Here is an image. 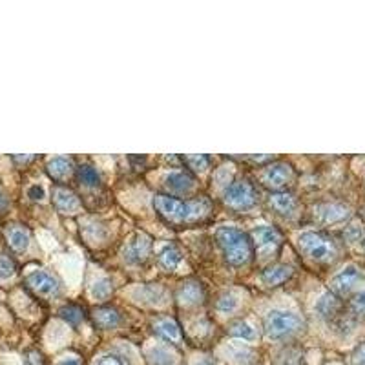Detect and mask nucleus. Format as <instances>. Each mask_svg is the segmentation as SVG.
<instances>
[{
	"label": "nucleus",
	"instance_id": "f03ea898",
	"mask_svg": "<svg viewBox=\"0 0 365 365\" xmlns=\"http://www.w3.org/2000/svg\"><path fill=\"white\" fill-rule=\"evenodd\" d=\"M216 240L223 250V256L228 265L243 267L252 259L254 245L249 234L241 232L232 227H221L217 228Z\"/></svg>",
	"mask_w": 365,
	"mask_h": 365
},
{
	"label": "nucleus",
	"instance_id": "6e6552de",
	"mask_svg": "<svg viewBox=\"0 0 365 365\" xmlns=\"http://www.w3.org/2000/svg\"><path fill=\"white\" fill-rule=\"evenodd\" d=\"M292 179H294V170H292V166L282 161L269 165L262 174L263 185L278 192H282V188H285Z\"/></svg>",
	"mask_w": 365,
	"mask_h": 365
},
{
	"label": "nucleus",
	"instance_id": "72a5a7b5",
	"mask_svg": "<svg viewBox=\"0 0 365 365\" xmlns=\"http://www.w3.org/2000/svg\"><path fill=\"white\" fill-rule=\"evenodd\" d=\"M28 195L31 197L34 201H42L46 197V192L41 185H34V187L28 188Z\"/></svg>",
	"mask_w": 365,
	"mask_h": 365
},
{
	"label": "nucleus",
	"instance_id": "bb28decb",
	"mask_svg": "<svg viewBox=\"0 0 365 365\" xmlns=\"http://www.w3.org/2000/svg\"><path fill=\"white\" fill-rule=\"evenodd\" d=\"M349 314L353 318L365 319V291L356 292L353 298L349 299Z\"/></svg>",
	"mask_w": 365,
	"mask_h": 365
},
{
	"label": "nucleus",
	"instance_id": "a878e982",
	"mask_svg": "<svg viewBox=\"0 0 365 365\" xmlns=\"http://www.w3.org/2000/svg\"><path fill=\"white\" fill-rule=\"evenodd\" d=\"M150 365H175L174 354H170V351L166 349H152L148 354Z\"/></svg>",
	"mask_w": 365,
	"mask_h": 365
},
{
	"label": "nucleus",
	"instance_id": "473e14b6",
	"mask_svg": "<svg viewBox=\"0 0 365 365\" xmlns=\"http://www.w3.org/2000/svg\"><path fill=\"white\" fill-rule=\"evenodd\" d=\"M349 365H365V344H360L349 356Z\"/></svg>",
	"mask_w": 365,
	"mask_h": 365
},
{
	"label": "nucleus",
	"instance_id": "2eb2a0df",
	"mask_svg": "<svg viewBox=\"0 0 365 365\" xmlns=\"http://www.w3.org/2000/svg\"><path fill=\"white\" fill-rule=\"evenodd\" d=\"M6 240H8L9 249L15 252H24L29 245V230L24 225H9L6 228Z\"/></svg>",
	"mask_w": 365,
	"mask_h": 365
},
{
	"label": "nucleus",
	"instance_id": "ddd939ff",
	"mask_svg": "<svg viewBox=\"0 0 365 365\" xmlns=\"http://www.w3.org/2000/svg\"><path fill=\"white\" fill-rule=\"evenodd\" d=\"M269 205L272 210H276L278 214H282V216H291V214L296 212V208H298V201H296L294 194L285 190L270 194Z\"/></svg>",
	"mask_w": 365,
	"mask_h": 365
},
{
	"label": "nucleus",
	"instance_id": "4c0bfd02",
	"mask_svg": "<svg viewBox=\"0 0 365 365\" xmlns=\"http://www.w3.org/2000/svg\"><path fill=\"white\" fill-rule=\"evenodd\" d=\"M8 205H9L8 197H6V195L2 194V192H0V210H4V208H8Z\"/></svg>",
	"mask_w": 365,
	"mask_h": 365
},
{
	"label": "nucleus",
	"instance_id": "b1692460",
	"mask_svg": "<svg viewBox=\"0 0 365 365\" xmlns=\"http://www.w3.org/2000/svg\"><path fill=\"white\" fill-rule=\"evenodd\" d=\"M228 332H230L232 336L241 338V340H256V331L252 329V325H249L247 322H243V319H237V322L230 324Z\"/></svg>",
	"mask_w": 365,
	"mask_h": 365
},
{
	"label": "nucleus",
	"instance_id": "393cba45",
	"mask_svg": "<svg viewBox=\"0 0 365 365\" xmlns=\"http://www.w3.org/2000/svg\"><path fill=\"white\" fill-rule=\"evenodd\" d=\"M344 237L347 243H360V241L365 240V228L360 221H353L349 223L344 230Z\"/></svg>",
	"mask_w": 365,
	"mask_h": 365
},
{
	"label": "nucleus",
	"instance_id": "c756f323",
	"mask_svg": "<svg viewBox=\"0 0 365 365\" xmlns=\"http://www.w3.org/2000/svg\"><path fill=\"white\" fill-rule=\"evenodd\" d=\"M182 161L187 163L192 170L200 172V174H203L208 168V165H210V158H208V155H185Z\"/></svg>",
	"mask_w": 365,
	"mask_h": 365
},
{
	"label": "nucleus",
	"instance_id": "412c9836",
	"mask_svg": "<svg viewBox=\"0 0 365 365\" xmlns=\"http://www.w3.org/2000/svg\"><path fill=\"white\" fill-rule=\"evenodd\" d=\"M274 365H307V360H305V354L299 349L289 347L283 349L282 353L278 354Z\"/></svg>",
	"mask_w": 365,
	"mask_h": 365
},
{
	"label": "nucleus",
	"instance_id": "c85d7f7f",
	"mask_svg": "<svg viewBox=\"0 0 365 365\" xmlns=\"http://www.w3.org/2000/svg\"><path fill=\"white\" fill-rule=\"evenodd\" d=\"M112 292H113V287H112V282H110L108 278L96 282V285H93V289H91V296H93L96 299H99V302L108 299L110 296H112Z\"/></svg>",
	"mask_w": 365,
	"mask_h": 365
},
{
	"label": "nucleus",
	"instance_id": "7ed1b4c3",
	"mask_svg": "<svg viewBox=\"0 0 365 365\" xmlns=\"http://www.w3.org/2000/svg\"><path fill=\"white\" fill-rule=\"evenodd\" d=\"M298 249L314 263H332L338 257V245L331 236L324 232H303L298 237Z\"/></svg>",
	"mask_w": 365,
	"mask_h": 365
},
{
	"label": "nucleus",
	"instance_id": "f257e3e1",
	"mask_svg": "<svg viewBox=\"0 0 365 365\" xmlns=\"http://www.w3.org/2000/svg\"><path fill=\"white\" fill-rule=\"evenodd\" d=\"M152 205H154L159 216L166 223L172 225L197 223V221L205 220L212 210L210 201L205 200V197L194 201H181L178 197H170V195L166 194H158L154 195Z\"/></svg>",
	"mask_w": 365,
	"mask_h": 365
},
{
	"label": "nucleus",
	"instance_id": "4be33fe9",
	"mask_svg": "<svg viewBox=\"0 0 365 365\" xmlns=\"http://www.w3.org/2000/svg\"><path fill=\"white\" fill-rule=\"evenodd\" d=\"M181 250H179L178 247L166 245L165 249L159 252V263H161L166 270H174L175 267L179 265V262H181Z\"/></svg>",
	"mask_w": 365,
	"mask_h": 365
},
{
	"label": "nucleus",
	"instance_id": "e433bc0d",
	"mask_svg": "<svg viewBox=\"0 0 365 365\" xmlns=\"http://www.w3.org/2000/svg\"><path fill=\"white\" fill-rule=\"evenodd\" d=\"M15 161H19V163H29V161H34V155H24V158H22V155H15Z\"/></svg>",
	"mask_w": 365,
	"mask_h": 365
},
{
	"label": "nucleus",
	"instance_id": "cd10ccee",
	"mask_svg": "<svg viewBox=\"0 0 365 365\" xmlns=\"http://www.w3.org/2000/svg\"><path fill=\"white\" fill-rule=\"evenodd\" d=\"M58 316L63 319H66L68 324L77 325L84 319V311L81 307H77V305H64V307L58 311Z\"/></svg>",
	"mask_w": 365,
	"mask_h": 365
},
{
	"label": "nucleus",
	"instance_id": "423d86ee",
	"mask_svg": "<svg viewBox=\"0 0 365 365\" xmlns=\"http://www.w3.org/2000/svg\"><path fill=\"white\" fill-rule=\"evenodd\" d=\"M283 243L282 234L272 227H257L252 230V245L256 247L257 254L262 257L272 256L278 252Z\"/></svg>",
	"mask_w": 365,
	"mask_h": 365
},
{
	"label": "nucleus",
	"instance_id": "5701e85b",
	"mask_svg": "<svg viewBox=\"0 0 365 365\" xmlns=\"http://www.w3.org/2000/svg\"><path fill=\"white\" fill-rule=\"evenodd\" d=\"M77 178H79L81 185L86 188H93V187H99L101 185V174L97 172V168H93V166H90V165L79 166V170H77Z\"/></svg>",
	"mask_w": 365,
	"mask_h": 365
},
{
	"label": "nucleus",
	"instance_id": "1a4fd4ad",
	"mask_svg": "<svg viewBox=\"0 0 365 365\" xmlns=\"http://www.w3.org/2000/svg\"><path fill=\"white\" fill-rule=\"evenodd\" d=\"M360 279H361V270L358 269L356 265H347L345 269H341L340 272L331 279V282H329V287H331L332 294L340 298V296H345L353 291Z\"/></svg>",
	"mask_w": 365,
	"mask_h": 365
},
{
	"label": "nucleus",
	"instance_id": "0eeeda50",
	"mask_svg": "<svg viewBox=\"0 0 365 365\" xmlns=\"http://www.w3.org/2000/svg\"><path fill=\"white\" fill-rule=\"evenodd\" d=\"M26 285H28V289L34 294L46 299L57 298L58 292H61L57 279L50 272H46V270H35V272L29 274L28 278H26Z\"/></svg>",
	"mask_w": 365,
	"mask_h": 365
},
{
	"label": "nucleus",
	"instance_id": "f3484780",
	"mask_svg": "<svg viewBox=\"0 0 365 365\" xmlns=\"http://www.w3.org/2000/svg\"><path fill=\"white\" fill-rule=\"evenodd\" d=\"M165 185L174 194H188L194 188L195 181L187 172H172L170 175H166Z\"/></svg>",
	"mask_w": 365,
	"mask_h": 365
},
{
	"label": "nucleus",
	"instance_id": "39448f33",
	"mask_svg": "<svg viewBox=\"0 0 365 365\" xmlns=\"http://www.w3.org/2000/svg\"><path fill=\"white\" fill-rule=\"evenodd\" d=\"M223 197L227 207H230L232 210H249L256 205L257 192L249 179L240 178L228 185Z\"/></svg>",
	"mask_w": 365,
	"mask_h": 365
},
{
	"label": "nucleus",
	"instance_id": "2f4dec72",
	"mask_svg": "<svg viewBox=\"0 0 365 365\" xmlns=\"http://www.w3.org/2000/svg\"><path fill=\"white\" fill-rule=\"evenodd\" d=\"M15 274V263L9 256L0 254V279H8Z\"/></svg>",
	"mask_w": 365,
	"mask_h": 365
},
{
	"label": "nucleus",
	"instance_id": "9d476101",
	"mask_svg": "<svg viewBox=\"0 0 365 365\" xmlns=\"http://www.w3.org/2000/svg\"><path fill=\"white\" fill-rule=\"evenodd\" d=\"M351 208L347 205H341V203H324V205H318L314 208V216L319 223L324 225H338V223H344L351 217Z\"/></svg>",
	"mask_w": 365,
	"mask_h": 365
},
{
	"label": "nucleus",
	"instance_id": "aec40b11",
	"mask_svg": "<svg viewBox=\"0 0 365 365\" xmlns=\"http://www.w3.org/2000/svg\"><path fill=\"white\" fill-rule=\"evenodd\" d=\"M71 168H73V163L68 158H55L48 163L46 170L53 181H64L68 175L71 174Z\"/></svg>",
	"mask_w": 365,
	"mask_h": 365
},
{
	"label": "nucleus",
	"instance_id": "20e7f679",
	"mask_svg": "<svg viewBox=\"0 0 365 365\" xmlns=\"http://www.w3.org/2000/svg\"><path fill=\"white\" fill-rule=\"evenodd\" d=\"M305 327V322L299 314L291 311H270L263 319V329L270 340H285L298 334Z\"/></svg>",
	"mask_w": 365,
	"mask_h": 365
},
{
	"label": "nucleus",
	"instance_id": "6ab92c4d",
	"mask_svg": "<svg viewBox=\"0 0 365 365\" xmlns=\"http://www.w3.org/2000/svg\"><path fill=\"white\" fill-rule=\"evenodd\" d=\"M178 299L185 307L197 305L203 299V291H201L200 283H182L178 291Z\"/></svg>",
	"mask_w": 365,
	"mask_h": 365
},
{
	"label": "nucleus",
	"instance_id": "f704fd0d",
	"mask_svg": "<svg viewBox=\"0 0 365 365\" xmlns=\"http://www.w3.org/2000/svg\"><path fill=\"white\" fill-rule=\"evenodd\" d=\"M96 365H125L119 356H113V354H104L99 360L96 361Z\"/></svg>",
	"mask_w": 365,
	"mask_h": 365
},
{
	"label": "nucleus",
	"instance_id": "dca6fc26",
	"mask_svg": "<svg viewBox=\"0 0 365 365\" xmlns=\"http://www.w3.org/2000/svg\"><path fill=\"white\" fill-rule=\"evenodd\" d=\"M292 276V267L285 263H276V265L267 267L262 272V282L267 287H278L285 283Z\"/></svg>",
	"mask_w": 365,
	"mask_h": 365
},
{
	"label": "nucleus",
	"instance_id": "7c9ffc66",
	"mask_svg": "<svg viewBox=\"0 0 365 365\" xmlns=\"http://www.w3.org/2000/svg\"><path fill=\"white\" fill-rule=\"evenodd\" d=\"M216 309L221 312V314H230L237 309V298L234 294H225L217 299Z\"/></svg>",
	"mask_w": 365,
	"mask_h": 365
},
{
	"label": "nucleus",
	"instance_id": "58836bf2",
	"mask_svg": "<svg viewBox=\"0 0 365 365\" xmlns=\"http://www.w3.org/2000/svg\"><path fill=\"white\" fill-rule=\"evenodd\" d=\"M364 249H365V240H364Z\"/></svg>",
	"mask_w": 365,
	"mask_h": 365
},
{
	"label": "nucleus",
	"instance_id": "c9c22d12",
	"mask_svg": "<svg viewBox=\"0 0 365 365\" xmlns=\"http://www.w3.org/2000/svg\"><path fill=\"white\" fill-rule=\"evenodd\" d=\"M57 365H83V361H81L79 356H66L57 361Z\"/></svg>",
	"mask_w": 365,
	"mask_h": 365
},
{
	"label": "nucleus",
	"instance_id": "4468645a",
	"mask_svg": "<svg viewBox=\"0 0 365 365\" xmlns=\"http://www.w3.org/2000/svg\"><path fill=\"white\" fill-rule=\"evenodd\" d=\"M154 331L155 334H159V336L163 338V340L170 341V344L174 345L181 344L182 340L181 327H179V324L174 318H159L154 324Z\"/></svg>",
	"mask_w": 365,
	"mask_h": 365
},
{
	"label": "nucleus",
	"instance_id": "a211bd4d",
	"mask_svg": "<svg viewBox=\"0 0 365 365\" xmlns=\"http://www.w3.org/2000/svg\"><path fill=\"white\" fill-rule=\"evenodd\" d=\"M93 316V324L97 325L103 331H108V329H115L120 322V316L115 309L112 307H97L91 312Z\"/></svg>",
	"mask_w": 365,
	"mask_h": 365
},
{
	"label": "nucleus",
	"instance_id": "9b49d317",
	"mask_svg": "<svg viewBox=\"0 0 365 365\" xmlns=\"http://www.w3.org/2000/svg\"><path fill=\"white\" fill-rule=\"evenodd\" d=\"M152 250V240L145 234H135L125 247V259L133 265L145 263Z\"/></svg>",
	"mask_w": 365,
	"mask_h": 365
},
{
	"label": "nucleus",
	"instance_id": "f8f14e48",
	"mask_svg": "<svg viewBox=\"0 0 365 365\" xmlns=\"http://www.w3.org/2000/svg\"><path fill=\"white\" fill-rule=\"evenodd\" d=\"M51 200H53L55 208H57L61 214H77L83 208V203L79 201L77 194L73 190H70L68 187H55L51 192Z\"/></svg>",
	"mask_w": 365,
	"mask_h": 365
}]
</instances>
